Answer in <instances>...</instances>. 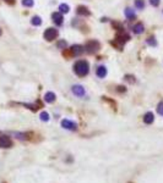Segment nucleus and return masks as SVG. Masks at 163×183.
Returning <instances> with one entry per match:
<instances>
[{
  "label": "nucleus",
  "instance_id": "obj_1",
  "mask_svg": "<svg viewBox=\"0 0 163 183\" xmlns=\"http://www.w3.org/2000/svg\"><path fill=\"white\" fill-rule=\"evenodd\" d=\"M74 71H75V73H76V75H77L79 77H85V76L88 73V71H90L88 62L85 61V60L76 61L75 65H74Z\"/></svg>",
  "mask_w": 163,
  "mask_h": 183
},
{
  "label": "nucleus",
  "instance_id": "obj_2",
  "mask_svg": "<svg viewBox=\"0 0 163 183\" xmlns=\"http://www.w3.org/2000/svg\"><path fill=\"white\" fill-rule=\"evenodd\" d=\"M85 51L88 53V54H94L97 53L99 49H101V44H99V42H97V40H90V42L86 43L85 45Z\"/></svg>",
  "mask_w": 163,
  "mask_h": 183
},
{
  "label": "nucleus",
  "instance_id": "obj_3",
  "mask_svg": "<svg viewBox=\"0 0 163 183\" xmlns=\"http://www.w3.org/2000/svg\"><path fill=\"white\" fill-rule=\"evenodd\" d=\"M44 39H47L48 42H52V40H54L58 37V29L55 28H47L46 32H44Z\"/></svg>",
  "mask_w": 163,
  "mask_h": 183
},
{
  "label": "nucleus",
  "instance_id": "obj_4",
  "mask_svg": "<svg viewBox=\"0 0 163 183\" xmlns=\"http://www.w3.org/2000/svg\"><path fill=\"white\" fill-rule=\"evenodd\" d=\"M11 146H12V140L10 137H7V136L0 137V148L7 149V148H11Z\"/></svg>",
  "mask_w": 163,
  "mask_h": 183
},
{
  "label": "nucleus",
  "instance_id": "obj_5",
  "mask_svg": "<svg viewBox=\"0 0 163 183\" xmlns=\"http://www.w3.org/2000/svg\"><path fill=\"white\" fill-rule=\"evenodd\" d=\"M61 127L65 128V130H69V131H76L77 130V125H76L74 121L67 120V118L61 121Z\"/></svg>",
  "mask_w": 163,
  "mask_h": 183
},
{
  "label": "nucleus",
  "instance_id": "obj_6",
  "mask_svg": "<svg viewBox=\"0 0 163 183\" xmlns=\"http://www.w3.org/2000/svg\"><path fill=\"white\" fill-rule=\"evenodd\" d=\"M71 90H72V93H74L76 97H79V98H82L84 95H85V88H84L82 85H80V84L72 85L71 87Z\"/></svg>",
  "mask_w": 163,
  "mask_h": 183
},
{
  "label": "nucleus",
  "instance_id": "obj_7",
  "mask_svg": "<svg viewBox=\"0 0 163 183\" xmlns=\"http://www.w3.org/2000/svg\"><path fill=\"white\" fill-rule=\"evenodd\" d=\"M84 51H85V48L82 47V45H80V44L72 45L71 49H70V54L71 55H75V56H79V55H81Z\"/></svg>",
  "mask_w": 163,
  "mask_h": 183
},
{
  "label": "nucleus",
  "instance_id": "obj_8",
  "mask_svg": "<svg viewBox=\"0 0 163 183\" xmlns=\"http://www.w3.org/2000/svg\"><path fill=\"white\" fill-rule=\"evenodd\" d=\"M52 18H53V22L55 23L57 26H61L63 25V13L60 12H54L53 15H52Z\"/></svg>",
  "mask_w": 163,
  "mask_h": 183
},
{
  "label": "nucleus",
  "instance_id": "obj_9",
  "mask_svg": "<svg viewBox=\"0 0 163 183\" xmlns=\"http://www.w3.org/2000/svg\"><path fill=\"white\" fill-rule=\"evenodd\" d=\"M153 121H155V115H153V112L148 111L143 115V122L146 123V125H151V123H153Z\"/></svg>",
  "mask_w": 163,
  "mask_h": 183
},
{
  "label": "nucleus",
  "instance_id": "obj_10",
  "mask_svg": "<svg viewBox=\"0 0 163 183\" xmlns=\"http://www.w3.org/2000/svg\"><path fill=\"white\" fill-rule=\"evenodd\" d=\"M129 39H130V35H128L126 33H119L117 35V38H115V42L120 43V45H121V44H124L125 42H128Z\"/></svg>",
  "mask_w": 163,
  "mask_h": 183
},
{
  "label": "nucleus",
  "instance_id": "obj_11",
  "mask_svg": "<svg viewBox=\"0 0 163 183\" xmlns=\"http://www.w3.org/2000/svg\"><path fill=\"white\" fill-rule=\"evenodd\" d=\"M143 31H145V27H143V25L141 23V22L134 25V27H133V32L135 34H141V33H143Z\"/></svg>",
  "mask_w": 163,
  "mask_h": 183
},
{
  "label": "nucleus",
  "instance_id": "obj_12",
  "mask_svg": "<svg viewBox=\"0 0 163 183\" xmlns=\"http://www.w3.org/2000/svg\"><path fill=\"white\" fill-rule=\"evenodd\" d=\"M76 12H77V15H81V16H90L88 9L86 7V6H84V5L77 6V10H76Z\"/></svg>",
  "mask_w": 163,
  "mask_h": 183
},
{
  "label": "nucleus",
  "instance_id": "obj_13",
  "mask_svg": "<svg viewBox=\"0 0 163 183\" xmlns=\"http://www.w3.org/2000/svg\"><path fill=\"white\" fill-rule=\"evenodd\" d=\"M96 75L99 77V78H104L107 76V68L104 66H99L96 71Z\"/></svg>",
  "mask_w": 163,
  "mask_h": 183
},
{
  "label": "nucleus",
  "instance_id": "obj_14",
  "mask_svg": "<svg viewBox=\"0 0 163 183\" xmlns=\"http://www.w3.org/2000/svg\"><path fill=\"white\" fill-rule=\"evenodd\" d=\"M57 95L53 93V92H47L46 95H44V100H46L47 103H53L54 100H55Z\"/></svg>",
  "mask_w": 163,
  "mask_h": 183
},
{
  "label": "nucleus",
  "instance_id": "obj_15",
  "mask_svg": "<svg viewBox=\"0 0 163 183\" xmlns=\"http://www.w3.org/2000/svg\"><path fill=\"white\" fill-rule=\"evenodd\" d=\"M125 16L128 17L129 20H134V18L136 17V13H135V11L133 10V9L126 7V9H125Z\"/></svg>",
  "mask_w": 163,
  "mask_h": 183
},
{
  "label": "nucleus",
  "instance_id": "obj_16",
  "mask_svg": "<svg viewBox=\"0 0 163 183\" xmlns=\"http://www.w3.org/2000/svg\"><path fill=\"white\" fill-rule=\"evenodd\" d=\"M70 11V6L67 4H60L59 5V12L60 13H67Z\"/></svg>",
  "mask_w": 163,
  "mask_h": 183
},
{
  "label": "nucleus",
  "instance_id": "obj_17",
  "mask_svg": "<svg viewBox=\"0 0 163 183\" xmlns=\"http://www.w3.org/2000/svg\"><path fill=\"white\" fill-rule=\"evenodd\" d=\"M31 23H32L33 26H40L42 25V18H40L39 16H33L32 20H31Z\"/></svg>",
  "mask_w": 163,
  "mask_h": 183
},
{
  "label": "nucleus",
  "instance_id": "obj_18",
  "mask_svg": "<svg viewBox=\"0 0 163 183\" xmlns=\"http://www.w3.org/2000/svg\"><path fill=\"white\" fill-rule=\"evenodd\" d=\"M146 42H147L148 45H151V47H156V45H157V40H156L155 37H148Z\"/></svg>",
  "mask_w": 163,
  "mask_h": 183
},
{
  "label": "nucleus",
  "instance_id": "obj_19",
  "mask_svg": "<svg viewBox=\"0 0 163 183\" xmlns=\"http://www.w3.org/2000/svg\"><path fill=\"white\" fill-rule=\"evenodd\" d=\"M135 6H136L139 10H142L145 7V1L143 0H135Z\"/></svg>",
  "mask_w": 163,
  "mask_h": 183
},
{
  "label": "nucleus",
  "instance_id": "obj_20",
  "mask_svg": "<svg viewBox=\"0 0 163 183\" xmlns=\"http://www.w3.org/2000/svg\"><path fill=\"white\" fill-rule=\"evenodd\" d=\"M33 4H34L33 0H22V5L26 7H32Z\"/></svg>",
  "mask_w": 163,
  "mask_h": 183
},
{
  "label": "nucleus",
  "instance_id": "obj_21",
  "mask_svg": "<svg viewBox=\"0 0 163 183\" xmlns=\"http://www.w3.org/2000/svg\"><path fill=\"white\" fill-rule=\"evenodd\" d=\"M40 120H42L43 122H47V121H49V114L48 112H46V111H43L42 114H40Z\"/></svg>",
  "mask_w": 163,
  "mask_h": 183
},
{
  "label": "nucleus",
  "instance_id": "obj_22",
  "mask_svg": "<svg viewBox=\"0 0 163 183\" xmlns=\"http://www.w3.org/2000/svg\"><path fill=\"white\" fill-rule=\"evenodd\" d=\"M57 47H58L59 49H65V48H66V42H65V40H60V42H58Z\"/></svg>",
  "mask_w": 163,
  "mask_h": 183
},
{
  "label": "nucleus",
  "instance_id": "obj_23",
  "mask_svg": "<svg viewBox=\"0 0 163 183\" xmlns=\"http://www.w3.org/2000/svg\"><path fill=\"white\" fill-rule=\"evenodd\" d=\"M157 112L160 114L161 116H163V102H161L160 104H158V106H157Z\"/></svg>",
  "mask_w": 163,
  "mask_h": 183
},
{
  "label": "nucleus",
  "instance_id": "obj_24",
  "mask_svg": "<svg viewBox=\"0 0 163 183\" xmlns=\"http://www.w3.org/2000/svg\"><path fill=\"white\" fill-rule=\"evenodd\" d=\"M161 3V0H150V4L152 6H158Z\"/></svg>",
  "mask_w": 163,
  "mask_h": 183
},
{
  "label": "nucleus",
  "instance_id": "obj_25",
  "mask_svg": "<svg viewBox=\"0 0 163 183\" xmlns=\"http://www.w3.org/2000/svg\"><path fill=\"white\" fill-rule=\"evenodd\" d=\"M125 79L128 81V82H130V83H134V82H135V77H133V76H129V75H128V76L125 77Z\"/></svg>",
  "mask_w": 163,
  "mask_h": 183
},
{
  "label": "nucleus",
  "instance_id": "obj_26",
  "mask_svg": "<svg viewBox=\"0 0 163 183\" xmlns=\"http://www.w3.org/2000/svg\"><path fill=\"white\" fill-rule=\"evenodd\" d=\"M118 90L119 92H125L126 89H125V87H118Z\"/></svg>",
  "mask_w": 163,
  "mask_h": 183
},
{
  "label": "nucleus",
  "instance_id": "obj_27",
  "mask_svg": "<svg viewBox=\"0 0 163 183\" xmlns=\"http://www.w3.org/2000/svg\"><path fill=\"white\" fill-rule=\"evenodd\" d=\"M5 3H7V4H13L15 3V0H4Z\"/></svg>",
  "mask_w": 163,
  "mask_h": 183
},
{
  "label": "nucleus",
  "instance_id": "obj_28",
  "mask_svg": "<svg viewBox=\"0 0 163 183\" xmlns=\"http://www.w3.org/2000/svg\"><path fill=\"white\" fill-rule=\"evenodd\" d=\"M1 33H3V32H1V29H0V35H1Z\"/></svg>",
  "mask_w": 163,
  "mask_h": 183
}]
</instances>
